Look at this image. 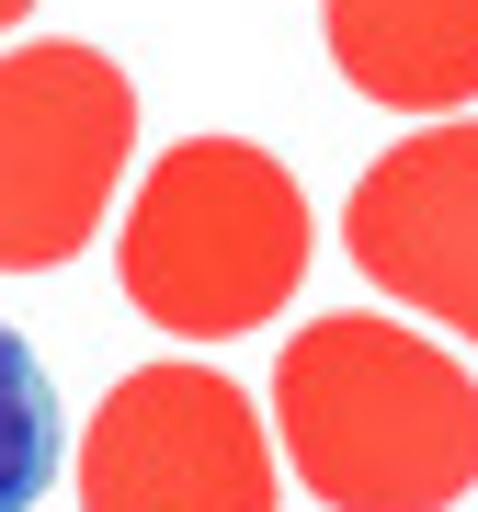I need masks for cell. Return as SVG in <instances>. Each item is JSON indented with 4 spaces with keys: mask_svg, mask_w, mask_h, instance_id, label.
Listing matches in <instances>:
<instances>
[{
    "mask_svg": "<svg viewBox=\"0 0 478 512\" xmlns=\"http://www.w3.org/2000/svg\"><path fill=\"white\" fill-rule=\"evenodd\" d=\"M274 444L331 512H456L478 490V376L410 319L331 308L274 353Z\"/></svg>",
    "mask_w": 478,
    "mask_h": 512,
    "instance_id": "cell-1",
    "label": "cell"
},
{
    "mask_svg": "<svg viewBox=\"0 0 478 512\" xmlns=\"http://www.w3.org/2000/svg\"><path fill=\"white\" fill-rule=\"evenodd\" d=\"M114 274L171 342H239L308 285V194L251 137H183L148 160Z\"/></svg>",
    "mask_w": 478,
    "mask_h": 512,
    "instance_id": "cell-2",
    "label": "cell"
},
{
    "mask_svg": "<svg viewBox=\"0 0 478 512\" xmlns=\"http://www.w3.org/2000/svg\"><path fill=\"white\" fill-rule=\"evenodd\" d=\"M137 148V80L103 46H12L0 57V274H57L92 251L114 171Z\"/></svg>",
    "mask_w": 478,
    "mask_h": 512,
    "instance_id": "cell-3",
    "label": "cell"
},
{
    "mask_svg": "<svg viewBox=\"0 0 478 512\" xmlns=\"http://www.w3.org/2000/svg\"><path fill=\"white\" fill-rule=\"evenodd\" d=\"M80 512H274V433L217 365H137L80 433Z\"/></svg>",
    "mask_w": 478,
    "mask_h": 512,
    "instance_id": "cell-4",
    "label": "cell"
},
{
    "mask_svg": "<svg viewBox=\"0 0 478 512\" xmlns=\"http://www.w3.org/2000/svg\"><path fill=\"white\" fill-rule=\"evenodd\" d=\"M342 251L399 308L478 342V126L467 114H444V126L399 137L387 160H365V183L342 205Z\"/></svg>",
    "mask_w": 478,
    "mask_h": 512,
    "instance_id": "cell-5",
    "label": "cell"
},
{
    "mask_svg": "<svg viewBox=\"0 0 478 512\" xmlns=\"http://www.w3.org/2000/svg\"><path fill=\"white\" fill-rule=\"evenodd\" d=\"M331 69L387 114L478 103V0H319Z\"/></svg>",
    "mask_w": 478,
    "mask_h": 512,
    "instance_id": "cell-6",
    "label": "cell"
},
{
    "mask_svg": "<svg viewBox=\"0 0 478 512\" xmlns=\"http://www.w3.org/2000/svg\"><path fill=\"white\" fill-rule=\"evenodd\" d=\"M57 478V387L23 353V330H0V512H35Z\"/></svg>",
    "mask_w": 478,
    "mask_h": 512,
    "instance_id": "cell-7",
    "label": "cell"
},
{
    "mask_svg": "<svg viewBox=\"0 0 478 512\" xmlns=\"http://www.w3.org/2000/svg\"><path fill=\"white\" fill-rule=\"evenodd\" d=\"M23 12H35V0H0V23H23Z\"/></svg>",
    "mask_w": 478,
    "mask_h": 512,
    "instance_id": "cell-8",
    "label": "cell"
}]
</instances>
